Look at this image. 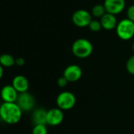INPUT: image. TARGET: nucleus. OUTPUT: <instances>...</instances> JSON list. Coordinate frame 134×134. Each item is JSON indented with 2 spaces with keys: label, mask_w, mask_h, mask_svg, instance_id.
I'll return each instance as SVG.
<instances>
[{
  "label": "nucleus",
  "mask_w": 134,
  "mask_h": 134,
  "mask_svg": "<svg viewBox=\"0 0 134 134\" xmlns=\"http://www.w3.org/2000/svg\"><path fill=\"white\" fill-rule=\"evenodd\" d=\"M23 111L16 103L4 102L0 107V117L3 122L9 125L18 123L22 117Z\"/></svg>",
  "instance_id": "1"
},
{
  "label": "nucleus",
  "mask_w": 134,
  "mask_h": 134,
  "mask_svg": "<svg viewBox=\"0 0 134 134\" xmlns=\"http://www.w3.org/2000/svg\"><path fill=\"white\" fill-rule=\"evenodd\" d=\"M93 50L92 43L86 38H79L75 40L71 46L72 53L78 58H86L90 57Z\"/></svg>",
  "instance_id": "2"
},
{
  "label": "nucleus",
  "mask_w": 134,
  "mask_h": 134,
  "mask_svg": "<svg viewBox=\"0 0 134 134\" xmlns=\"http://www.w3.org/2000/svg\"><path fill=\"white\" fill-rule=\"evenodd\" d=\"M116 33L122 40L131 39L134 35V22L129 19L122 20L117 24Z\"/></svg>",
  "instance_id": "3"
},
{
  "label": "nucleus",
  "mask_w": 134,
  "mask_h": 134,
  "mask_svg": "<svg viewBox=\"0 0 134 134\" xmlns=\"http://www.w3.org/2000/svg\"><path fill=\"white\" fill-rule=\"evenodd\" d=\"M76 104V97L74 93L69 91L61 92L57 97V108L62 111H68L75 107Z\"/></svg>",
  "instance_id": "4"
},
{
  "label": "nucleus",
  "mask_w": 134,
  "mask_h": 134,
  "mask_svg": "<svg viewBox=\"0 0 134 134\" xmlns=\"http://www.w3.org/2000/svg\"><path fill=\"white\" fill-rule=\"evenodd\" d=\"M18 106L23 111H31L35 106V99L33 95L28 92L19 93L18 98L16 101Z\"/></svg>",
  "instance_id": "5"
},
{
  "label": "nucleus",
  "mask_w": 134,
  "mask_h": 134,
  "mask_svg": "<svg viewBox=\"0 0 134 134\" xmlns=\"http://www.w3.org/2000/svg\"><path fill=\"white\" fill-rule=\"evenodd\" d=\"M92 20V15L85 9L76 10L72 15V22L79 27H89Z\"/></svg>",
  "instance_id": "6"
},
{
  "label": "nucleus",
  "mask_w": 134,
  "mask_h": 134,
  "mask_svg": "<svg viewBox=\"0 0 134 134\" xmlns=\"http://www.w3.org/2000/svg\"><path fill=\"white\" fill-rule=\"evenodd\" d=\"M64 118V111H62L59 108H51L47 111V118H46L47 125L51 126H58L62 123Z\"/></svg>",
  "instance_id": "7"
},
{
  "label": "nucleus",
  "mask_w": 134,
  "mask_h": 134,
  "mask_svg": "<svg viewBox=\"0 0 134 134\" xmlns=\"http://www.w3.org/2000/svg\"><path fill=\"white\" fill-rule=\"evenodd\" d=\"M82 75V70L81 67L77 64H71L68 66L64 71V76L68 79L69 82H75L79 81Z\"/></svg>",
  "instance_id": "8"
},
{
  "label": "nucleus",
  "mask_w": 134,
  "mask_h": 134,
  "mask_svg": "<svg viewBox=\"0 0 134 134\" xmlns=\"http://www.w3.org/2000/svg\"><path fill=\"white\" fill-rule=\"evenodd\" d=\"M104 5L107 13L116 15L123 11L126 6L125 0H105Z\"/></svg>",
  "instance_id": "9"
},
{
  "label": "nucleus",
  "mask_w": 134,
  "mask_h": 134,
  "mask_svg": "<svg viewBox=\"0 0 134 134\" xmlns=\"http://www.w3.org/2000/svg\"><path fill=\"white\" fill-rule=\"evenodd\" d=\"M19 96V93L12 85H5L1 90V97L4 102L16 103Z\"/></svg>",
  "instance_id": "10"
},
{
  "label": "nucleus",
  "mask_w": 134,
  "mask_h": 134,
  "mask_svg": "<svg viewBox=\"0 0 134 134\" xmlns=\"http://www.w3.org/2000/svg\"><path fill=\"white\" fill-rule=\"evenodd\" d=\"M12 86L19 93H22L27 92L29 88V82L25 76L19 75L13 78L12 81Z\"/></svg>",
  "instance_id": "11"
},
{
  "label": "nucleus",
  "mask_w": 134,
  "mask_h": 134,
  "mask_svg": "<svg viewBox=\"0 0 134 134\" xmlns=\"http://www.w3.org/2000/svg\"><path fill=\"white\" fill-rule=\"evenodd\" d=\"M100 23L102 25V27L105 30L110 31L114 28H116L118 22L117 19L115 17V15L106 13L101 18H100Z\"/></svg>",
  "instance_id": "12"
},
{
  "label": "nucleus",
  "mask_w": 134,
  "mask_h": 134,
  "mask_svg": "<svg viewBox=\"0 0 134 134\" xmlns=\"http://www.w3.org/2000/svg\"><path fill=\"white\" fill-rule=\"evenodd\" d=\"M47 111L44 108H37L33 111L32 114V122L34 125H46Z\"/></svg>",
  "instance_id": "13"
},
{
  "label": "nucleus",
  "mask_w": 134,
  "mask_h": 134,
  "mask_svg": "<svg viewBox=\"0 0 134 134\" xmlns=\"http://www.w3.org/2000/svg\"><path fill=\"white\" fill-rule=\"evenodd\" d=\"M0 64L3 68H10L16 64V59L10 54H2L0 57Z\"/></svg>",
  "instance_id": "14"
},
{
  "label": "nucleus",
  "mask_w": 134,
  "mask_h": 134,
  "mask_svg": "<svg viewBox=\"0 0 134 134\" xmlns=\"http://www.w3.org/2000/svg\"><path fill=\"white\" fill-rule=\"evenodd\" d=\"M107 13L106 9L104 5L97 4L94 5L92 9V15L95 17H100L101 18L105 13Z\"/></svg>",
  "instance_id": "15"
},
{
  "label": "nucleus",
  "mask_w": 134,
  "mask_h": 134,
  "mask_svg": "<svg viewBox=\"0 0 134 134\" xmlns=\"http://www.w3.org/2000/svg\"><path fill=\"white\" fill-rule=\"evenodd\" d=\"M32 134H48L46 125H35L32 129Z\"/></svg>",
  "instance_id": "16"
},
{
  "label": "nucleus",
  "mask_w": 134,
  "mask_h": 134,
  "mask_svg": "<svg viewBox=\"0 0 134 134\" xmlns=\"http://www.w3.org/2000/svg\"><path fill=\"white\" fill-rule=\"evenodd\" d=\"M89 28L93 32H98L103 27H102L100 21L97 20H92V21L90 22V24L89 25Z\"/></svg>",
  "instance_id": "17"
},
{
  "label": "nucleus",
  "mask_w": 134,
  "mask_h": 134,
  "mask_svg": "<svg viewBox=\"0 0 134 134\" xmlns=\"http://www.w3.org/2000/svg\"><path fill=\"white\" fill-rule=\"evenodd\" d=\"M126 69L130 74L134 75V54L128 59L126 62Z\"/></svg>",
  "instance_id": "18"
},
{
  "label": "nucleus",
  "mask_w": 134,
  "mask_h": 134,
  "mask_svg": "<svg viewBox=\"0 0 134 134\" xmlns=\"http://www.w3.org/2000/svg\"><path fill=\"white\" fill-rule=\"evenodd\" d=\"M69 82L68 81V79L63 75V76H61V77H60L58 79H57V85L60 87V88H64L67 85H68V83Z\"/></svg>",
  "instance_id": "19"
},
{
  "label": "nucleus",
  "mask_w": 134,
  "mask_h": 134,
  "mask_svg": "<svg viewBox=\"0 0 134 134\" xmlns=\"http://www.w3.org/2000/svg\"><path fill=\"white\" fill-rule=\"evenodd\" d=\"M127 19L134 22V5H130L127 9Z\"/></svg>",
  "instance_id": "20"
},
{
  "label": "nucleus",
  "mask_w": 134,
  "mask_h": 134,
  "mask_svg": "<svg viewBox=\"0 0 134 134\" xmlns=\"http://www.w3.org/2000/svg\"><path fill=\"white\" fill-rule=\"evenodd\" d=\"M24 64H25V60L23 57H18L16 59V64L17 66L21 67V66H24Z\"/></svg>",
  "instance_id": "21"
},
{
  "label": "nucleus",
  "mask_w": 134,
  "mask_h": 134,
  "mask_svg": "<svg viewBox=\"0 0 134 134\" xmlns=\"http://www.w3.org/2000/svg\"><path fill=\"white\" fill-rule=\"evenodd\" d=\"M2 76H3V67L0 66V77L2 78Z\"/></svg>",
  "instance_id": "22"
},
{
  "label": "nucleus",
  "mask_w": 134,
  "mask_h": 134,
  "mask_svg": "<svg viewBox=\"0 0 134 134\" xmlns=\"http://www.w3.org/2000/svg\"><path fill=\"white\" fill-rule=\"evenodd\" d=\"M132 48H133V53H134V42H133V46H132Z\"/></svg>",
  "instance_id": "23"
}]
</instances>
